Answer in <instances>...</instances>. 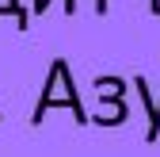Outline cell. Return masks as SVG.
<instances>
[{"label": "cell", "mask_w": 160, "mask_h": 157, "mask_svg": "<svg viewBox=\"0 0 160 157\" xmlns=\"http://www.w3.org/2000/svg\"><path fill=\"white\" fill-rule=\"evenodd\" d=\"M53 107H57V111L69 107V111H72V119H76L80 127H88V123H92L88 107L80 104V92H76L72 69H69L65 57H53V62H50V69H46V84H42V96H38V107H34V115H31V123L38 127Z\"/></svg>", "instance_id": "1"}, {"label": "cell", "mask_w": 160, "mask_h": 157, "mask_svg": "<svg viewBox=\"0 0 160 157\" xmlns=\"http://www.w3.org/2000/svg\"><path fill=\"white\" fill-rule=\"evenodd\" d=\"M133 88L141 92V104H145V115H149L145 142H156V138H160V96L149 92V81H145V77H133Z\"/></svg>", "instance_id": "2"}, {"label": "cell", "mask_w": 160, "mask_h": 157, "mask_svg": "<svg viewBox=\"0 0 160 157\" xmlns=\"http://www.w3.org/2000/svg\"><path fill=\"white\" fill-rule=\"evenodd\" d=\"M95 92H99V100H103V104H118V100L126 96V81H122V77L103 73V77H95Z\"/></svg>", "instance_id": "3"}, {"label": "cell", "mask_w": 160, "mask_h": 157, "mask_svg": "<svg viewBox=\"0 0 160 157\" xmlns=\"http://www.w3.org/2000/svg\"><path fill=\"white\" fill-rule=\"evenodd\" d=\"M126 119H130L126 100H118V104H103V111H99V115H92V123H95V127H122Z\"/></svg>", "instance_id": "4"}, {"label": "cell", "mask_w": 160, "mask_h": 157, "mask_svg": "<svg viewBox=\"0 0 160 157\" xmlns=\"http://www.w3.org/2000/svg\"><path fill=\"white\" fill-rule=\"evenodd\" d=\"M0 15H12L15 23H19V31L31 27V12H27L23 0H0Z\"/></svg>", "instance_id": "5"}, {"label": "cell", "mask_w": 160, "mask_h": 157, "mask_svg": "<svg viewBox=\"0 0 160 157\" xmlns=\"http://www.w3.org/2000/svg\"><path fill=\"white\" fill-rule=\"evenodd\" d=\"M50 4H53V0H34V12H46ZM61 4H65V12H69V15H76V8H80L76 0H61Z\"/></svg>", "instance_id": "6"}, {"label": "cell", "mask_w": 160, "mask_h": 157, "mask_svg": "<svg viewBox=\"0 0 160 157\" xmlns=\"http://www.w3.org/2000/svg\"><path fill=\"white\" fill-rule=\"evenodd\" d=\"M95 12L103 15V12H107V0H95Z\"/></svg>", "instance_id": "7"}, {"label": "cell", "mask_w": 160, "mask_h": 157, "mask_svg": "<svg viewBox=\"0 0 160 157\" xmlns=\"http://www.w3.org/2000/svg\"><path fill=\"white\" fill-rule=\"evenodd\" d=\"M149 8H152V12H156V15H160V0H149Z\"/></svg>", "instance_id": "8"}]
</instances>
